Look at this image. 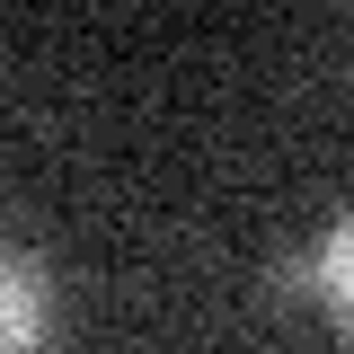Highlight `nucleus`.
Listing matches in <instances>:
<instances>
[{"instance_id": "f257e3e1", "label": "nucleus", "mask_w": 354, "mask_h": 354, "mask_svg": "<svg viewBox=\"0 0 354 354\" xmlns=\"http://www.w3.org/2000/svg\"><path fill=\"white\" fill-rule=\"evenodd\" d=\"M53 337V283L27 248L0 239V354H36Z\"/></svg>"}, {"instance_id": "f03ea898", "label": "nucleus", "mask_w": 354, "mask_h": 354, "mask_svg": "<svg viewBox=\"0 0 354 354\" xmlns=\"http://www.w3.org/2000/svg\"><path fill=\"white\" fill-rule=\"evenodd\" d=\"M310 283H319V301H328V310L354 328V213L337 221L328 239H319V257H310Z\"/></svg>"}]
</instances>
